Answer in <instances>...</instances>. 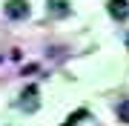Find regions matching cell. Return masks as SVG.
<instances>
[{
	"mask_svg": "<svg viewBox=\"0 0 129 126\" xmlns=\"http://www.w3.org/2000/svg\"><path fill=\"white\" fill-rule=\"evenodd\" d=\"M3 12H6V17H12V20H26L29 17V3L26 0H6Z\"/></svg>",
	"mask_w": 129,
	"mask_h": 126,
	"instance_id": "cell-1",
	"label": "cell"
},
{
	"mask_svg": "<svg viewBox=\"0 0 129 126\" xmlns=\"http://www.w3.org/2000/svg\"><path fill=\"white\" fill-rule=\"evenodd\" d=\"M106 12H109L112 20L126 23L129 20V0H109V3H106Z\"/></svg>",
	"mask_w": 129,
	"mask_h": 126,
	"instance_id": "cell-2",
	"label": "cell"
},
{
	"mask_svg": "<svg viewBox=\"0 0 129 126\" xmlns=\"http://www.w3.org/2000/svg\"><path fill=\"white\" fill-rule=\"evenodd\" d=\"M17 106L23 109V112H37V106H40V100H37V86H26L23 89Z\"/></svg>",
	"mask_w": 129,
	"mask_h": 126,
	"instance_id": "cell-3",
	"label": "cell"
},
{
	"mask_svg": "<svg viewBox=\"0 0 129 126\" xmlns=\"http://www.w3.org/2000/svg\"><path fill=\"white\" fill-rule=\"evenodd\" d=\"M69 12H72V6H69V0H49L46 3V14L49 17H69Z\"/></svg>",
	"mask_w": 129,
	"mask_h": 126,
	"instance_id": "cell-4",
	"label": "cell"
},
{
	"mask_svg": "<svg viewBox=\"0 0 129 126\" xmlns=\"http://www.w3.org/2000/svg\"><path fill=\"white\" fill-rule=\"evenodd\" d=\"M83 117H89V112H86V109H78V112L69 115V117H66V123H60V126H78Z\"/></svg>",
	"mask_w": 129,
	"mask_h": 126,
	"instance_id": "cell-5",
	"label": "cell"
},
{
	"mask_svg": "<svg viewBox=\"0 0 129 126\" xmlns=\"http://www.w3.org/2000/svg\"><path fill=\"white\" fill-rule=\"evenodd\" d=\"M118 117H120L123 123H129V100H120V103H118Z\"/></svg>",
	"mask_w": 129,
	"mask_h": 126,
	"instance_id": "cell-6",
	"label": "cell"
},
{
	"mask_svg": "<svg viewBox=\"0 0 129 126\" xmlns=\"http://www.w3.org/2000/svg\"><path fill=\"white\" fill-rule=\"evenodd\" d=\"M126 46H129V37H126Z\"/></svg>",
	"mask_w": 129,
	"mask_h": 126,
	"instance_id": "cell-7",
	"label": "cell"
}]
</instances>
